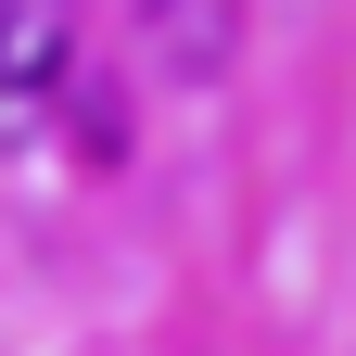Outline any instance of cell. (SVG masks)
<instances>
[{
    "label": "cell",
    "mask_w": 356,
    "mask_h": 356,
    "mask_svg": "<svg viewBox=\"0 0 356 356\" xmlns=\"http://www.w3.org/2000/svg\"><path fill=\"white\" fill-rule=\"evenodd\" d=\"M140 38L165 76H229L242 51V0H140Z\"/></svg>",
    "instance_id": "6da1fadb"
},
{
    "label": "cell",
    "mask_w": 356,
    "mask_h": 356,
    "mask_svg": "<svg viewBox=\"0 0 356 356\" xmlns=\"http://www.w3.org/2000/svg\"><path fill=\"white\" fill-rule=\"evenodd\" d=\"M64 0H0V102H38V89L64 76Z\"/></svg>",
    "instance_id": "7a4b0ae2"
}]
</instances>
